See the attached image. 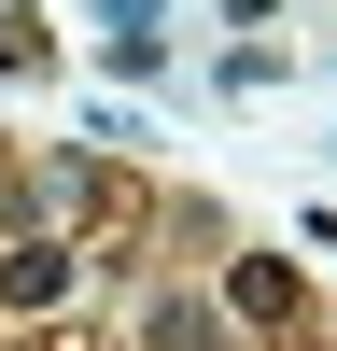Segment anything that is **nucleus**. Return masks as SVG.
<instances>
[{
    "instance_id": "nucleus-5",
    "label": "nucleus",
    "mask_w": 337,
    "mask_h": 351,
    "mask_svg": "<svg viewBox=\"0 0 337 351\" xmlns=\"http://www.w3.org/2000/svg\"><path fill=\"white\" fill-rule=\"evenodd\" d=\"M225 14H239V28H267V14H281V0H225Z\"/></svg>"
},
{
    "instance_id": "nucleus-1",
    "label": "nucleus",
    "mask_w": 337,
    "mask_h": 351,
    "mask_svg": "<svg viewBox=\"0 0 337 351\" xmlns=\"http://www.w3.org/2000/svg\"><path fill=\"white\" fill-rule=\"evenodd\" d=\"M84 295V253L71 239H0V324H42V309Z\"/></svg>"
},
{
    "instance_id": "nucleus-2",
    "label": "nucleus",
    "mask_w": 337,
    "mask_h": 351,
    "mask_svg": "<svg viewBox=\"0 0 337 351\" xmlns=\"http://www.w3.org/2000/svg\"><path fill=\"white\" fill-rule=\"evenodd\" d=\"M225 324L239 337H295V267H281V253H239V267H225Z\"/></svg>"
},
{
    "instance_id": "nucleus-4",
    "label": "nucleus",
    "mask_w": 337,
    "mask_h": 351,
    "mask_svg": "<svg viewBox=\"0 0 337 351\" xmlns=\"http://www.w3.org/2000/svg\"><path fill=\"white\" fill-rule=\"evenodd\" d=\"M42 56H56V28H42V14H0V71H42Z\"/></svg>"
},
{
    "instance_id": "nucleus-3",
    "label": "nucleus",
    "mask_w": 337,
    "mask_h": 351,
    "mask_svg": "<svg viewBox=\"0 0 337 351\" xmlns=\"http://www.w3.org/2000/svg\"><path fill=\"white\" fill-rule=\"evenodd\" d=\"M225 337H239V324H225L211 295H155V309H140V351H225Z\"/></svg>"
}]
</instances>
